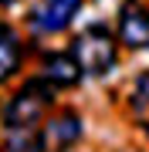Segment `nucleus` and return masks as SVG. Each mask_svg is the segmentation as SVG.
<instances>
[{
    "mask_svg": "<svg viewBox=\"0 0 149 152\" xmlns=\"http://www.w3.org/2000/svg\"><path fill=\"white\" fill-rule=\"evenodd\" d=\"M54 95H58V88L41 75L24 81L10 95V102L4 105V125L7 129H41L37 122L44 118V112L54 102Z\"/></svg>",
    "mask_w": 149,
    "mask_h": 152,
    "instance_id": "1",
    "label": "nucleus"
},
{
    "mask_svg": "<svg viewBox=\"0 0 149 152\" xmlns=\"http://www.w3.org/2000/svg\"><path fill=\"white\" fill-rule=\"evenodd\" d=\"M71 54L78 61V68L92 78H102L115 68L119 61V41L105 24H88L78 37L71 41Z\"/></svg>",
    "mask_w": 149,
    "mask_h": 152,
    "instance_id": "2",
    "label": "nucleus"
},
{
    "mask_svg": "<svg viewBox=\"0 0 149 152\" xmlns=\"http://www.w3.org/2000/svg\"><path fill=\"white\" fill-rule=\"evenodd\" d=\"M81 10V0H37L27 14V27L34 34H61L71 27Z\"/></svg>",
    "mask_w": 149,
    "mask_h": 152,
    "instance_id": "3",
    "label": "nucleus"
},
{
    "mask_svg": "<svg viewBox=\"0 0 149 152\" xmlns=\"http://www.w3.org/2000/svg\"><path fill=\"white\" fill-rule=\"evenodd\" d=\"M81 139V118L75 112H58L37 129V145L41 152H68Z\"/></svg>",
    "mask_w": 149,
    "mask_h": 152,
    "instance_id": "4",
    "label": "nucleus"
},
{
    "mask_svg": "<svg viewBox=\"0 0 149 152\" xmlns=\"http://www.w3.org/2000/svg\"><path fill=\"white\" fill-rule=\"evenodd\" d=\"M115 34L126 48L132 51H146L149 48V10L139 0H126L119 7V24H115Z\"/></svg>",
    "mask_w": 149,
    "mask_h": 152,
    "instance_id": "5",
    "label": "nucleus"
},
{
    "mask_svg": "<svg viewBox=\"0 0 149 152\" xmlns=\"http://www.w3.org/2000/svg\"><path fill=\"white\" fill-rule=\"evenodd\" d=\"M85 71L78 68L75 54H61V51H54V54H44V61H41V78H48L54 88H71L81 81Z\"/></svg>",
    "mask_w": 149,
    "mask_h": 152,
    "instance_id": "6",
    "label": "nucleus"
},
{
    "mask_svg": "<svg viewBox=\"0 0 149 152\" xmlns=\"http://www.w3.org/2000/svg\"><path fill=\"white\" fill-rule=\"evenodd\" d=\"M21 61H24L21 34H17L7 20H0V85L10 81L17 71H21Z\"/></svg>",
    "mask_w": 149,
    "mask_h": 152,
    "instance_id": "7",
    "label": "nucleus"
},
{
    "mask_svg": "<svg viewBox=\"0 0 149 152\" xmlns=\"http://www.w3.org/2000/svg\"><path fill=\"white\" fill-rule=\"evenodd\" d=\"M132 108H149V71L139 75V81L132 88Z\"/></svg>",
    "mask_w": 149,
    "mask_h": 152,
    "instance_id": "8",
    "label": "nucleus"
},
{
    "mask_svg": "<svg viewBox=\"0 0 149 152\" xmlns=\"http://www.w3.org/2000/svg\"><path fill=\"white\" fill-rule=\"evenodd\" d=\"M10 4H14V0H0V7H10Z\"/></svg>",
    "mask_w": 149,
    "mask_h": 152,
    "instance_id": "9",
    "label": "nucleus"
}]
</instances>
